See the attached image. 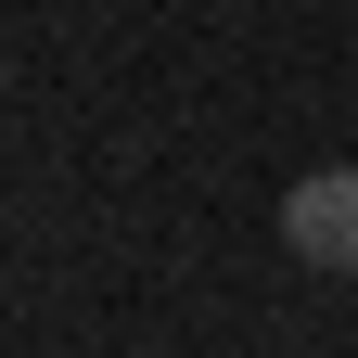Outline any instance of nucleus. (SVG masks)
<instances>
[{
	"label": "nucleus",
	"mask_w": 358,
	"mask_h": 358,
	"mask_svg": "<svg viewBox=\"0 0 358 358\" xmlns=\"http://www.w3.org/2000/svg\"><path fill=\"white\" fill-rule=\"evenodd\" d=\"M282 243H294L307 268H358V166L294 179V205H282Z\"/></svg>",
	"instance_id": "obj_1"
}]
</instances>
